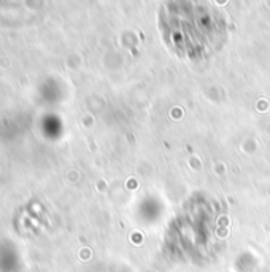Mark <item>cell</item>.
<instances>
[{
	"label": "cell",
	"instance_id": "6da1fadb",
	"mask_svg": "<svg viewBox=\"0 0 270 272\" xmlns=\"http://www.w3.org/2000/svg\"><path fill=\"white\" fill-rule=\"evenodd\" d=\"M164 42L186 59H204L221 48L226 22L218 10L204 3H167L161 13Z\"/></svg>",
	"mask_w": 270,
	"mask_h": 272
}]
</instances>
